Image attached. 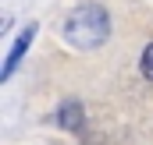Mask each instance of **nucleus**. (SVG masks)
I'll return each mask as SVG.
<instances>
[{
  "mask_svg": "<svg viewBox=\"0 0 153 145\" xmlns=\"http://www.w3.org/2000/svg\"><path fill=\"white\" fill-rule=\"evenodd\" d=\"M139 71H143V78L146 81H153V42L143 50V60H139Z\"/></svg>",
  "mask_w": 153,
  "mask_h": 145,
  "instance_id": "nucleus-3",
  "label": "nucleus"
},
{
  "mask_svg": "<svg viewBox=\"0 0 153 145\" xmlns=\"http://www.w3.org/2000/svg\"><path fill=\"white\" fill-rule=\"evenodd\" d=\"M111 36V14L100 4H82L64 18V39L75 50H96Z\"/></svg>",
  "mask_w": 153,
  "mask_h": 145,
  "instance_id": "nucleus-1",
  "label": "nucleus"
},
{
  "mask_svg": "<svg viewBox=\"0 0 153 145\" xmlns=\"http://www.w3.org/2000/svg\"><path fill=\"white\" fill-rule=\"evenodd\" d=\"M32 39H36V25H25V29H22V36L14 39V46H11L7 60H4V71H0V78H4V81H7V78L14 74V67L22 64V57H25V50L32 46Z\"/></svg>",
  "mask_w": 153,
  "mask_h": 145,
  "instance_id": "nucleus-2",
  "label": "nucleus"
},
{
  "mask_svg": "<svg viewBox=\"0 0 153 145\" xmlns=\"http://www.w3.org/2000/svg\"><path fill=\"white\" fill-rule=\"evenodd\" d=\"M61 124H64V127H78V106L75 103L61 110Z\"/></svg>",
  "mask_w": 153,
  "mask_h": 145,
  "instance_id": "nucleus-4",
  "label": "nucleus"
}]
</instances>
